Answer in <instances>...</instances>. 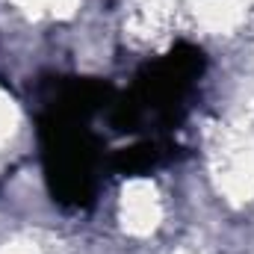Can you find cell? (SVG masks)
Here are the masks:
<instances>
[{"label":"cell","instance_id":"6da1fadb","mask_svg":"<svg viewBox=\"0 0 254 254\" xmlns=\"http://www.w3.org/2000/svg\"><path fill=\"white\" fill-rule=\"evenodd\" d=\"M216 178L228 198H254V133L243 125L222 133V145L216 151Z\"/></svg>","mask_w":254,"mask_h":254},{"label":"cell","instance_id":"7a4b0ae2","mask_svg":"<svg viewBox=\"0 0 254 254\" xmlns=\"http://www.w3.org/2000/svg\"><path fill=\"white\" fill-rule=\"evenodd\" d=\"M163 222V201L151 181H130L122 192V225L133 237H148Z\"/></svg>","mask_w":254,"mask_h":254},{"label":"cell","instance_id":"3957f363","mask_svg":"<svg viewBox=\"0 0 254 254\" xmlns=\"http://www.w3.org/2000/svg\"><path fill=\"white\" fill-rule=\"evenodd\" d=\"M172 3L169 0H139L127 18V33L136 45H154L169 33Z\"/></svg>","mask_w":254,"mask_h":254},{"label":"cell","instance_id":"277c9868","mask_svg":"<svg viewBox=\"0 0 254 254\" xmlns=\"http://www.w3.org/2000/svg\"><path fill=\"white\" fill-rule=\"evenodd\" d=\"M246 15L243 0H195V21L207 33H231Z\"/></svg>","mask_w":254,"mask_h":254},{"label":"cell","instance_id":"5b68a950","mask_svg":"<svg viewBox=\"0 0 254 254\" xmlns=\"http://www.w3.org/2000/svg\"><path fill=\"white\" fill-rule=\"evenodd\" d=\"M80 0H18L21 9L33 12V15H54V18H68L74 15Z\"/></svg>","mask_w":254,"mask_h":254},{"label":"cell","instance_id":"8992f818","mask_svg":"<svg viewBox=\"0 0 254 254\" xmlns=\"http://www.w3.org/2000/svg\"><path fill=\"white\" fill-rule=\"evenodd\" d=\"M18 107H15V101L9 98V92L0 86V145H6L12 136H15V130H18Z\"/></svg>","mask_w":254,"mask_h":254},{"label":"cell","instance_id":"52a82bcc","mask_svg":"<svg viewBox=\"0 0 254 254\" xmlns=\"http://www.w3.org/2000/svg\"><path fill=\"white\" fill-rule=\"evenodd\" d=\"M175 254H204L201 249H192V246H187V249H178Z\"/></svg>","mask_w":254,"mask_h":254}]
</instances>
